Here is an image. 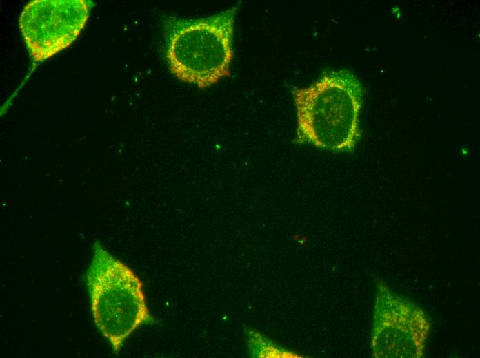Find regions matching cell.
<instances>
[{
    "mask_svg": "<svg viewBox=\"0 0 480 358\" xmlns=\"http://www.w3.org/2000/svg\"><path fill=\"white\" fill-rule=\"evenodd\" d=\"M363 87L350 71L330 72L292 91L297 111L295 141L334 151H351L361 136Z\"/></svg>",
    "mask_w": 480,
    "mask_h": 358,
    "instance_id": "cell-1",
    "label": "cell"
},
{
    "mask_svg": "<svg viewBox=\"0 0 480 358\" xmlns=\"http://www.w3.org/2000/svg\"><path fill=\"white\" fill-rule=\"evenodd\" d=\"M238 8L235 5L206 17L165 19L166 59L177 79L203 90L230 76Z\"/></svg>",
    "mask_w": 480,
    "mask_h": 358,
    "instance_id": "cell-2",
    "label": "cell"
},
{
    "mask_svg": "<svg viewBox=\"0 0 480 358\" xmlns=\"http://www.w3.org/2000/svg\"><path fill=\"white\" fill-rule=\"evenodd\" d=\"M86 282L94 323L116 354L136 329L154 322L139 277L99 241L93 244Z\"/></svg>",
    "mask_w": 480,
    "mask_h": 358,
    "instance_id": "cell-3",
    "label": "cell"
},
{
    "mask_svg": "<svg viewBox=\"0 0 480 358\" xmlns=\"http://www.w3.org/2000/svg\"><path fill=\"white\" fill-rule=\"evenodd\" d=\"M430 329L421 308L396 294L384 281L378 282L371 337L374 357H423Z\"/></svg>",
    "mask_w": 480,
    "mask_h": 358,
    "instance_id": "cell-4",
    "label": "cell"
},
{
    "mask_svg": "<svg viewBox=\"0 0 480 358\" xmlns=\"http://www.w3.org/2000/svg\"><path fill=\"white\" fill-rule=\"evenodd\" d=\"M92 1L34 0L23 8L19 27L34 63L70 46L84 28Z\"/></svg>",
    "mask_w": 480,
    "mask_h": 358,
    "instance_id": "cell-5",
    "label": "cell"
}]
</instances>
